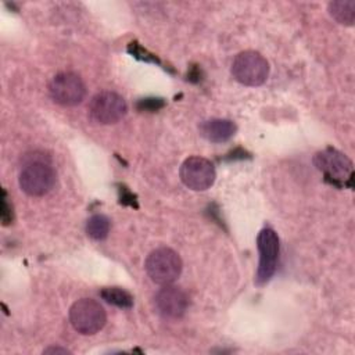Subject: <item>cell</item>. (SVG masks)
Returning a JSON list of instances; mask_svg holds the SVG:
<instances>
[{
	"label": "cell",
	"instance_id": "7",
	"mask_svg": "<svg viewBox=\"0 0 355 355\" xmlns=\"http://www.w3.org/2000/svg\"><path fill=\"white\" fill-rule=\"evenodd\" d=\"M257 247L259 252V263L255 275L258 286L266 284L276 272L279 262V237L270 227H265L258 233Z\"/></svg>",
	"mask_w": 355,
	"mask_h": 355
},
{
	"label": "cell",
	"instance_id": "10",
	"mask_svg": "<svg viewBox=\"0 0 355 355\" xmlns=\"http://www.w3.org/2000/svg\"><path fill=\"white\" fill-rule=\"evenodd\" d=\"M154 304L159 315L168 319H178L184 315L189 306L187 294L178 286L165 284L154 297Z\"/></svg>",
	"mask_w": 355,
	"mask_h": 355
},
{
	"label": "cell",
	"instance_id": "1",
	"mask_svg": "<svg viewBox=\"0 0 355 355\" xmlns=\"http://www.w3.org/2000/svg\"><path fill=\"white\" fill-rule=\"evenodd\" d=\"M55 171L44 155H26L21 168L18 183L24 193L32 197L47 194L55 184Z\"/></svg>",
	"mask_w": 355,
	"mask_h": 355
},
{
	"label": "cell",
	"instance_id": "15",
	"mask_svg": "<svg viewBox=\"0 0 355 355\" xmlns=\"http://www.w3.org/2000/svg\"><path fill=\"white\" fill-rule=\"evenodd\" d=\"M7 193L6 190H3V197H1V212H0V216H1V220L4 225H8L11 220H12V209L11 207L8 205V201H7Z\"/></svg>",
	"mask_w": 355,
	"mask_h": 355
},
{
	"label": "cell",
	"instance_id": "3",
	"mask_svg": "<svg viewBox=\"0 0 355 355\" xmlns=\"http://www.w3.org/2000/svg\"><path fill=\"white\" fill-rule=\"evenodd\" d=\"M232 75L244 86H261L269 76V62L258 51L245 50L234 57Z\"/></svg>",
	"mask_w": 355,
	"mask_h": 355
},
{
	"label": "cell",
	"instance_id": "13",
	"mask_svg": "<svg viewBox=\"0 0 355 355\" xmlns=\"http://www.w3.org/2000/svg\"><path fill=\"white\" fill-rule=\"evenodd\" d=\"M110 227H111V222L103 214L92 215L87 219V222H86V233H87V236L92 237L93 240H97V241L104 240L108 236Z\"/></svg>",
	"mask_w": 355,
	"mask_h": 355
},
{
	"label": "cell",
	"instance_id": "4",
	"mask_svg": "<svg viewBox=\"0 0 355 355\" xmlns=\"http://www.w3.org/2000/svg\"><path fill=\"white\" fill-rule=\"evenodd\" d=\"M69 322L78 333L92 336L104 327L107 315L104 308L96 300L80 298L69 308Z\"/></svg>",
	"mask_w": 355,
	"mask_h": 355
},
{
	"label": "cell",
	"instance_id": "16",
	"mask_svg": "<svg viewBox=\"0 0 355 355\" xmlns=\"http://www.w3.org/2000/svg\"><path fill=\"white\" fill-rule=\"evenodd\" d=\"M139 110H144V111H157L158 108L164 107V101L162 98H144L137 104Z\"/></svg>",
	"mask_w": 355,
	"mask_h": 355
},
{
	"label": "cell",
	"instance_id": "2",
	"mask_svg": "<svg viewBox=\"0 0 355 355\" xmlns=\"http://www.w3.org/2000/svg\"><path fill=\"white\" fill-rule=\"evenodd\" d=\"M182 259L176 251L168 247L153 250L144 262L148 277L161 286L172 284L182 273Z\"/></svg>",
	"mask_w": 355,
	"mask_h": 355
},
{
	"label": "cell",
	"instance_id": "5",
	"mask_svg": "<svg viewBox=\"0 0 355 355\" xmlns=\"http://www.w3.org/2000/svg\"><path fill=\"white\" fill-rule=\"evenodd\" d=\"M128 111L126 101L115 92L104 90L94 94L89 103V116L100 125H111L121 121Z\"/></svg>",
	"mask_w": 355,
	"mask_h": 355
},
{
	"label": "cell",
	"instance_id": "17",
	"mask_svg": "<svg viewBox=\"0 0 355 355\" xmlns=\"http://www.w3.org/2000/svg\"><path fill=\"white\" fill-rule=\"evenodd\" d=\"M43 354H71V351L62 347H49L43 351Z\"/></svg>",
	"mask_w": 355,
	"mask_h": 355
},
{
	"label": "cell",
	"instance_id": "11",
	"mask_svg": "<svg viewBox=\"0 0 355 355\" xmlns=\"http://www.w3.org/2000/svg\"><path fill=\"white\" fill-rule=\"evenodd\" d=\"M236 123L225 118L205 119L198 125V133L211 143L227 141L236 133Z\"/></svg>",
	"mask_w": 355,
	"mask_h": 355
},
{
	"label": "cell",
	"instance_id": "9",
	"mask_svg": "<svg viewBox=\"0 0 355 355\" xmlns=\"http://www.w3.org/2000/svg\"><path fill=\"white\" fill-rule=\"evenodd\" d=\"M179 176L186 187L194 191H204L214 184L216 172L209 159L194 155L183 161L179 169Z\"/></svg>",
	"mask_w": 355,
	"mask_h": 355
},
{
	"label": "cell",
	"instance_id": "6",
	"mask_svg": "<svg viewBox=\"0 0 355 355\" xmlns=\"http://www.w3.org/2000/svg\"><path fill=\"white\" fill-rule=\"evenodd\" d=\"M313 162L316 168L322 171V173L331 183L337 186L348 183L351 186L352 175H354L352 161L341 151L327 147L315 155Z\"/></svg>",
	"mask_w": 355,
	"mask_h": 355
},
{
	"label": "cell",
	"instance_id": "12",
	"mask_svg": "<svg viewBox=\"0 0 355 355\" xmlns=\"http://www.w3.org/2000/svg\"><path fill=\"white\" fill-rule=\"evenodd\" d=\"M330 17L341 25L351 26L355 21V0H336L327 4Z\"/></svg>",
	"mask_w": 355,
	"mask_h": 355
},
{
	"label": "cell",
	"instance_id": "14",
	"mask_svg": "<svg viewBox=\"0 0 355 355\" xmlns=\"http://www.w3.org/2000/svg\"><path fill=\"white\" fill-rule=\"evenodd\" d=\"M100 295L104 301L118 308H132L133 306V297L129 291L121 287H104L100 291Z\"/></svg>",
	"mask_w": 355,
	"mask_h": 355
},
{
	"label": "cell",
	"instance_id": "8",
	"mask_svg": "<svg viewBox=\"0 0 355 355\" xmlns=\"http://www.w3.org/2000/svg\"><path fill=\"white\" fill-rule=\"evenodd\" d=\"M49 93L54 103L64 107H73L83 101L86 96V85L79 75L73 72H61L51 79Z\"/></svg>",
	"mask_w": 355,
	"mask_h": 355
}]
</instances>
